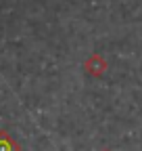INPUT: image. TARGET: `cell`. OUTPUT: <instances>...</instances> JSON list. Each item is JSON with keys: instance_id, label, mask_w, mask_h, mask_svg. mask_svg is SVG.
<instances>
[{"instance_id": "1", "label": "cell", "mask_w": 142, "mask_h": 151, "mask_svg": "<svg viewBox=\"0 0 142 151\" xmlns=\"http://www.w3.org/2000/svg\"><path fill=\"white\" fill-rule=\"evenodd\" d=\"M84 69L90 73V76H96V78H98V76H102V73H104V69H107V61L102 59L100 55H96V52H94L90 59L84 63Z\"/></svg>"}, {"instance_id": "2", "label": "cell", "mask_w": 142, "mask_h": 151, "mask_svg": "<svg viewBox=\"0 0 142 151\" xmlns=\"http://www.w3.org/2000/svg\"><path fill=\"white\" fill-rule=\"evenodd\" d=\"M0 151H19L17 141L9 134L6 130H0Z\"/></svg>"}, {"instance_id": "3", "label": "cell", "mask_w": 142, "mask_h": 151, "mask_svg": "<svg viewBox=\"0 0 142 151\" xmlns=\"http://www.w3.org/2000/svg\"><path fill=\"white\" fill-rule=\"evenodd\" d=\"M102 151H111V149H102Z\"/></svg>"}]
</instances>
